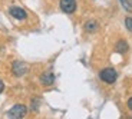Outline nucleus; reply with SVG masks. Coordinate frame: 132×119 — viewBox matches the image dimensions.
Returning <instances> with one entry per match:
<instances>
[{"label":"nucleus","instance_id":"f257e3e1","mask_svg":"<svg viewBox=\"0 0 132 119\" xmlns=\"http://www.w3.org/2000/svg\"><path fill=\"white\" fill-rule=\"evenodd\" d=\"M99 78L106 83H113L116 80V78H118V75H116L115 69H112V67H105V69H102L99 72Z\"/></svg>","mask_w":132,"mask_h":119},{"label":"nucleus","instance_id":"f03ea898","mask_svg":"<svg viewBox=\"0 0 132 119\" xmlns=\"http://www.w3.org/2000/svg\"><path fill=\"white\" fill-rule=\"evenodd\" d=\"M27 113V108L24 105H14L12 109L7 112V116L9 118H23V116H26Z\"/></svg>","mask_w":132,"mask_h":119},{"label":"nucleus","instance_id":"7ed1b4c3","mask_svg":"<svg viewBox=\"0 0 132 119\" xmlns=\"http://www.w3.org/2000/svg\"><path fill=\"white\" fill-rule=\"evenodd\" d=\"M59 6L65 13H73L76 10V0H60Z\"/></svg>","mask_w":132,"mask_h":119},{"label":"nucleus","instance_id":"20e7f679","mask_svg":"<svg viewBox=\"0 0 132 119\" xmlns=\"http://www.w3.org/2000/svg\"><path fill=\"white\" fill-rule=\"evenodd\" d=\"M12 70H13L14 76H23L24 73L27 72V66L23 62L16 60V62H13V65H12Z\"/></svg>","mask_w":132,"mask_h":119},{"label":"nucleus","instance_id":"39448f33","mask_svg":"<svg viewBox=\"0 0 132 119\" xmlns=\"http://www.w3.org/2000/svg\"><path fill=\"white\" fill-rule=\"evenodd\" d=\"M9 12H10V14H12L14 19H17V20H23V19H26V17H27V13L22 9V7L13 6V7H10Z\"/></svg>","mask_w":132,"mask_h":119},{"label":"nucleus","instance_id":"423d86ee","mask_svg":"<svg viewBox=\"0 0 132 119\" xmlns=\"http://www.w3.org/2000/svg\"><path fill=\"white\" fill-rule=\"evenodd\" d=\"M40 82L43 83V85H46V86H50L53 82H55V75H53L52 72H45L40 76Z\"/></svg>","mask_w":132,"mask_h":119},{"label":"nucleus","instance_id":"0eeeda50","mask_svg":"<svg viewBox=\"0 0 132 119\" xmlns=\"http://www.w3.org/2000/svg\"><path fill=\"white\" fill-rule=\"evenodd\" d=\"M96 29H98V23L93 22V20H89V22H86V23H85V30H86V32L92 33V32H95Z\"/></svg>","mask_w":132,"mask_h":119},{"label":"nucleus","instance_id":"6e6552de","mask_svg":"<svg viewBox=\"0 0 132 119\" xmlns=\"http://www.w3.org/2000/svg\"><path fill=\"white\" fill-rule=\"evenodd\" d=\"M116 50H118L119 53L128 52V43H126L125 40H119V42L116 43Z\"/></svg>","mask_w":132,"mask_h":119},{"label":"nucleus","instance_id":"1a4fd4ad","mask_svg":"<svg viewBox=\"0 0 132 119\" xmlns=\"http://www.w3.org/2000/svg\"><path fill=\"white\" fill-rule=\"evenodd\" d=\"M121 3L126 12H132V0H121Z\"/></svg>","mask_w":132,"mask_h":119},{"label":"nucleus","instance_id":"9d476101","mask_svg":"<svg viewBox=\"0 0 132 119\" xmlns=\"http://www.w3.org/2000/svg\"><path fill=\"white\" fill-rule=\"evenodd\" d=\"M125 24H126V29H128L129 32H132V17H126Z\"/></svg>","mask_w":132,"mask_h":119},{"label":"nucleus","instance_id":"9b49d317","mask_svg":"<svg viewBox=\"0 0 132 119\" xmlns=\"http://www.w3.org/2000/svg\"><path fill=\"white\" fill-rule=\"evenodd\" d=\"M4 90V83H3V80H0V93Z\"/></svg>","mask_w":132,"mask_h":119},{"label":"nucleus","instance_id":"f8f14e48","mask_svg":"<svg viewBox=\"0 0 132 119\" xmlns=\"http://www.w3.org/2000/svg\"><path fill=\"white\" fill-rule=\"evenodd\" d=\"M128 108H129V109L132 110V98H131V99L128 100Z\"/></svg>","mask_w":132,"mask_h":119}]
</instances>
